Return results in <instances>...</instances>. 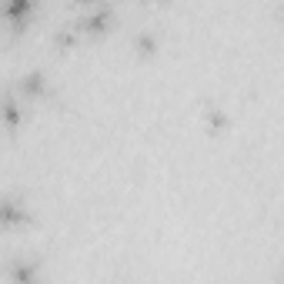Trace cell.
<instances>
[{
  "label": "cell",
  "instance_id": "6da1fadb",
  "mask_svg": "<svg viewBox=\"0 0 284 284\" xmlns=\"http://www.w3.org/2000/svg\"><path fill=\"white\" fill-rule=\"evenodd\" d=\"M107 17H111V10H107V7H100V10H90V14H87V24H90V27H100V24L107 20Z\"/></svg>",
  "mask_w": 284,
  "mask_h": 284
},
{
  "label": "cell",
  "instance_id": "7a4b0ae2",
  "mask_svg": "<svg viewBox=\"0 0 284 284\" xmlns=\"http://www.w3.org/2000/svg\"><path fill=\"white\" fill-rule=\"evenodd\" d=\"M4 10H7V14L14 17V20H20V17H27V14H30V4H7Z\"/></svg>",
  "mask_w": 284,
  "mask_h": 284
}]
</instances>
